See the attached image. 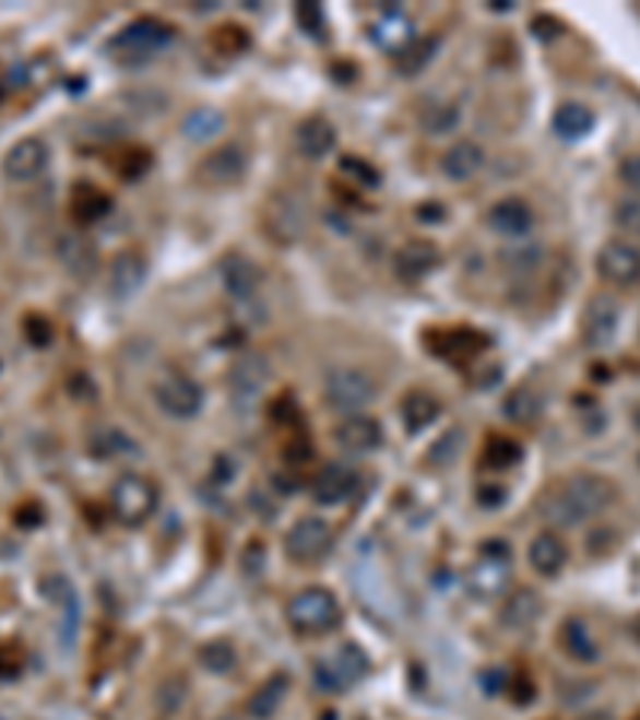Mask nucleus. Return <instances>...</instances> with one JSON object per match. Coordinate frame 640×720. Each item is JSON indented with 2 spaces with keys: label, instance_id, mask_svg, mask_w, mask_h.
Segmentation results:
<instances>
[{
  "label": "nucleus",
  "instance_id": "nucleus-47",
  "mask_svg": "<svg viewBox=\"0 0 640 720\" xmlns=\"http://www.w3.org/2000/svg\"><path fill=\"white\" fill-rule=\"evenodd\" d=\"M477 503H481V506H503L506 491L503 487H481V491H477Z\"/></svg>",
  "mask_w": 640,
  "mask_h": 720
},
{
  "label": "nucleus",
  "instance_id": "nucleus-29",
  "mask_svg": "<svg viewBox=\"0 0 640 720\" xmlns=\"http://www.w3.org/2000/svg\"><path fill=\"white\" fill-rule=\"evenodd\" d=\"M545 413V398L538 388L532 385H522V388H512L503 401V416L515 426H535Z\"/></svg>",
  "mask_w": 640,
  "mask_h": 720
},
{
  "label": "nucleus",
  "instance_id": "nucleus-5",
  "mask_svg": "<svg viewBox=\"0 0 640 720\" xmlns=\"http://www.w3.org/2000/svg\"><path fill=\"white\" fill-rule=\"evenodd\" d=\"M375 394H378L375 378L356 365H333L323 375V401L330 410H336L343 416L363 413L375 401Z\"/></svg>",
  "mask_w": 640,
  "mask_h": 720
},
{
  "label": "nucleus",
  "instance_id": "nucleus-14",
  "mask_svg": "<svg viewBox=\"0 0 640 720\" xmlns=\"http://www.w3.org/2000/svg\"><path fill=\"white\" fill-rule=\"evenodd\" d=\"M51 161L48 141L39 135L20 138L7 154H3V177L13 182H29L43 177Z\"/></svg>",
  "mask_w": 640,
  "mask_h": 720
},
{
  "label": "nucleus",
  "instance_id": "nucleus-16",
  "mask_svg": "<svg viewBox=\"0 0 640 720\" xmlns=\"http://www.w3.org/2000/svg\"><path fill=\"white\" fill-rule=\"evenodd\" d=\"M333 442L349 455H368V451L381 449L384 429L368 413H349L333 426Z\"/></svg>",
  "mask_w": 640,
  "mask_h": 720
},
{
  "label": "nucleus",
  "instance_id": "nucleus-15",
  "mask_svg": "<svg viewBox=\"0 0 640 720\" xmlns=\"http://www.w3.org/2000/svg\"><path fill=\"white\" fill-rule=\"evenodd\" d=\"M595 272L608 285H638L640 282V247L628 240H608L595 253Z\"/></svg>",
  "mask_w": 640,
  "mask_h": 720
},
{
  "label": "nucleus",
  "instance_id": "nucleus-48",
  "mask_svg": "<svg viewBox=\"0 0 640 720\" xmlns=\"http://www.w3.org/2000/svg\"><path fill=\"white\" fill-rule=\"evenodd\" d=\"M635 426H638V433H640V406H638V413H635Z\"/></svg>",
  "mask_w": 640,
  "mask_h": 720
},
{
  "label": "nucleus",
  "instance_id": "nucleus-50",
  "mask_svg": "<svg viewBox=\"0 0 640 720\" xmlns=\"http://www.w3.org/2000/svg\"><path fill=\"white\" fill-rule=\"evenodd\" d=\"M638 464H640V455H638Z\"/></svg>",
  "mask_w": 640,
  "mask_h": 720
},
{
  "label": "nucleus",
  "instance_id": "nucleus-43",
  "mask_svg": "<svg viewBox=\"0 0 640 720\" xmlns=\"http://www.w3.org/2000/svg\"><path fill=\"white\" fill-rule=\"evenodd\" d=\"M295 20L305 26V33L323 36V10H320L318 3H298L295 7Z\"/></svg>",
  "mask_w": 640,
  "mask_h": 720
},
{
  "label": "nucleus",
  "instance_id": "nucleus-20",
  "mask_svg": "<svg viewBox=\"0 0 640 720\" xmlns=\"http://www.w3.org/2000/svg\"><path fill=\"white\" fill-rule=\"evenodd\" d=\"M487 227L500 237H525L535 227V212L525 199H500L487 212Z\"/></svg>",
  "mask_w": 640,
  "mask_h": 720
},
{
  "label": "nucleus",
  "instance_id": "nucleus-12",
  "mask_svg": "<svg viewBox=\"0 0 640 720\" xmlns=\"http://www.w3.org/2000/svg\"><path fill=\"white\" fill-rule=\"evenodd\" d=\"M250 167V157H247V147L240 144H222L215 151H209L199 167H195V180L205 189H228L244 180Z\"/></svg>",
  "mask_w": 640,
  "mask_h": 720
},
{
  "label": "nucleus",
  "instance_id": "nucleus-30",
  "mask_svg": "<svg viewBox=\"0 0 640 720\" xmlns=\"http://www.w3.org/2000/svg\"><path fill=\"white\" fill-rule=\"evenodd\" d=\"M439 413H442L439 398H436L432 391H423V388H416L411 394H404V401H401V420H404V426H407L411 433L429 429V426L436 423Z\"/></svg>",
  "mask_w": 640,
  "mask_h": 720
},
{
  "label": "nucleus",
  "instance_id": "nucleus-11",
  "mask_svg": "<svg viewBox=\"0 0 640 720\" xmlns=\"http://www.w3.org/2000/svg\"><path fill=\"white\" fill-rule=\"evenodd\" d=\"M170 39H174V26L154 20V16H141L135 23H129V26L109 43V48L116 51L119 61H141V58L157 55L164 46H170Z\"/></svg>",
  "mask_w": 640,
  "mask_h": 720
},
{
  "label": "nucleus",
  "instance_id": "nucleus-2",
  "mask_svg": "<svg viewBox=\"0 0 640 720\" xmlns=\"http://www.w3.org/2000/svg\"><path fill=\"white\" fill-rule=\"evenodd\" d=\"M285 622L288 628L301 637H323L330 630L340 628L343 622V609L340 599L323 589V586H308L301 592H295L285 605Z\"/></svg>",
  "mask_w": 640,
  "mask_h": 720
},
{
  "label": "nucleus",
  "instance_id": "nucleus-51",
  "mask_svg": "<svg viewBox=\"0 0 640 720\" xmlns=\"http://www.w3.org/2000/svg\"><path fill=\"white\" fill-rule=\"evenodd\" d=\"M0 720H3V718H0Z\"/></svg>",
  "mask_w": 640,
  "mask_h": 720
},
{
  "label": "nucleus",
  "instance_id": "nucleus-34",
  "mask_svg": "<svg viewBox=\"0 0 640 720\" xmlns=\"http://www.w3.org/2000/svg\"><path fill=\"white\" fill-rule=\"evenodd\" d=\"M481 461L487 468H497V471H506V468H515L522 461V446L515 439H506V436H490L487 446H484V455Z\"/></svg>",
  "mask_w": 640,
  "mask_h": 720
},
{
  "label": "nucleus",
  "instance_id": "nucleus-27",
  "mask_svg": "<svg viewBox=\"0 0 640 720\" xmlns=\"http://www.w3.org/2000/svg\"><path fill=\"white\" fill-rule=\"evenodd\" d=\"M439 167H442V174H446L449 180H471V177H477L481 167H484V147L474 144V141H458V144H452V147L442 154V164H439Z\"/></svg>",
  "mask_w": 640,
  "mask_h": 720
},
{
  "label": "nucleus",
  "instance_id": "nucleus-3",
  "mask_svg": "<svg viewBox=\"0 0 640 720\" xmlns=\"http://www.w3.org/2000/svg\"><path fill=\"white\" fill-rule=\"evenodd\" d=\"M512 580V551L506 539H487L477 547V557L467 570V589L471 595L494 602L503 599Z\"/></svg>",
  "mask_w": 640,
  "mask_h": 720
},
{
  "label": "nucleus",
  "instance_id": "nucleus-23",
  "mask_svg": "<svg viewBox=\"0 0 640 720\" xmlns=\"http://www.w3.org/2000/svg\"><path fill=\"white\" fill-rule=\"evenodd\" d=\"M542 612H545V602L535 589H515V592L503 595L500 622L509 630H525L542 618Z\"/></svg>",
  "mask_w": 640,
  "mask_h": 720
},
{
  "label": "nucleus",
  "instance_id": "nucleus-19",
  "mask_svg": "<svg viewBox=\"0 0 640 720\" xmlns=\"http://www.w3.org/2000/svg\"><path fill=\"white\" fill-rule=\"evenodd\" d=\"M368 39L384 51H394L401 55L404 48L413 43V23L407 13L394 10V7H384L381 16L368 26Z\"/></svg>",
  "mask_w": 640,
  "mask_h": 720
},
{
  "label": "nucleus",
  "instance_id": "nucleus-36",
  "mask_svg": "<svg viewBox=\"0 0 640 720\" xmlns=\"http://www.w3.org/2000/svg\"><path fill=\"white\" fill-rule=\"evenodd\" d=\"M58 257H61V263H64L68 270H74V272L93 270L91 244H87V240H81V237H64V240L58 244Z\"/></svg>",
  "mask_w": 640,
  "mask_h": 720
},
{
  "label": "nucleus",
  "instance_id": "nucleus-40",
  "mask_svg": "<svg viewBox=\"0 0 640 720\" xmlns=\"http://www.w3.org/2000/svg\"><path fill=\"white\" fill-rule=\"evenodd\" d=\"M340 174L346 177L349 182H356V186H363V189H375L378 182H381V174L368 164V161H363V157H343L340 161Z\"/></svg>",
  "mask_w": 640,
  "mask_h": 720
},
{
  "label": "nucleus",
  "instance_id": "nucleus-42",
  "mask_svg": "<svg viewBox=\"0 0 640 720\" xmlns=\"http://www.w3.org/2000/svg\"><path fill=\"white\" fill-rule=\"evenodd\" d=\"M212 46L218 48L222 55H240L244 48L250 46V39L240 26H222L218 33H212Z\"/></svg>",
  "mask_w": 640,
  "mask_h": 720
},
{
  "label": "nucleus",
  "instance_id": "nucleus-8",
  "mask_svg": "<svg viewBox=\"0 0 640 720\" xmlns=\"http://www.w3.org/2000/svg\"><path fill=\"white\" fill-rule=\"evenodd\" d=\"M270 385V362L263 353H244L240 359L230 365L228 394L234 410L247 416L253 406L263 401V391Z\"/></svg>",
  "mask_w": 640,
  "mask_h": 720
},
{
  "label": "nucleus",
  "instance_id": "nucleus-45",
  "mask_svg": "<svg viewBox=\"0 0 640 720\" xmlns=\"http://www.w3.org/2000/svg\"><path fill=\"white\" fill-rule=\"evenodd\" d=\"M20 660H23L20 647H13V644H3V647H0V675L16 673V670H20Z\"/></svg>",
  "mask_w": 640,
  "mask_h": 720
},
{
  "label": "nucleus",
  "instance_id": "nucleus-35",
  "mask_svg": "<svg viewBox=\"0 0 640 720\" xmlns=\"http://www.w3.org/2000/svg\"><path fill=\"white\" fill-rule=\"evenodd\" d=\"M222 126H225V116L218 109L202 106V109H192L183 119V135L192 138V141H205V138L215 135Z\"/></svg>",
  "mask_w": 640,
  "mask_h": 720
},
{
  "label": "nucleus",
  "instance_id": "nucleus-28",
  "mask_svg": "<svg viewBox=\"0 0 640 720\" xmlns=\"http://www.w3.org/2000/svg\"><path fill=\"white\" fill-rule=\"evenodd\" d=\"M557 640H560L564 653L577 663H595L598 660V644H595L593 630L583 618H567L557 630Z\"/></svg>",
  "mask_w": 640,
  "mask_h": 720
},
{
  "label": "nucleus",
  "instance_id": "nucleus-13",
  "mask_svg": "<svg viewBox=\"0 0 640 720\" xmlns=\"http://www.w3.org/2000/svg\"><path fill=\"white\" fill-rule=\"evenodd\" d=\"M359 484H363V477H359V471H356L353 464H346V461H330V464H323L318 474H315L311 496H315V503H320V506H343V503H349V499L356 496Z\"/></svg>",
  "mask_w": 640,
  "mask_h": 720
},
{
  "label": "nucleus",
  "instance_id": "nucleus-26",
  "mask_svg": "<svg viewBox=\"0 0 640 720\" xmlns=\"http://www.w3.org/2000/svg\"><path fill=\"white\" fill-rule=\"evenodd\" d=\"M144 279H147V260H144V253L126 250V253H119V257L112 260V270H109V288H112L116 298H129V295H135L138 288L144 285Z\"/></svg>",
  "mask_w": 640,
  "mask_h": 720
},
{
  "label": "nucleus",
  "instance_id": "nucleus-9",
  "mask_svg": "<svg viewBox=\"0 0 640 720\" xmlns=\"http://www.w3.org/2000/svg\"><path fill=\"white\" fill-rule=\"evenodd\" d=\"M371 670V660H368V653L359 647V644H343L330 660H320L318 666H315V685H318L320 692H343V688H349V685H356V682H363Z\"/></svg>",
  "mask_w": 640,
  "mask_h": 720
},
{
  "label": "nucleus",
  "instance_id": "nucleus-7",
  "mask_svg": "<svg viewBox=\"0 0 640 720\" xmlns=\"http://www.w3.org/2000/svg\"><path fill=\"white\" fill-rule=\"evenodd\" d=\"M154 404L170 420H192L205 406V391H202V385L192 375L167 371L154 385Z\"/></svg>",
  "mask_w": 640,
  "mask_h": 720
},
{
  "label": "nucleus",
  "instance_id": "nucleus-37",
  "mask_svg": "<svg viewBox=\"0 0 640 720\" xmlns=\"http://www.w3.org/2000/svg\"><path fill=\"white\" fill-rule=\"evenodd\" d=\"M132 449H135L132 439L119 429H99V433H93L91 439V451H96L99 458H119V455Z\"/></svg>",
  "mask_w": 640,
  "mask_h": 720
},
{
  "label": "nucleus",
  "instance_id": "nucleus-49",
  "mask_svg": "<svg viewBox=\"0 0 640 720\" xmlns=\"http://www.w3.org/2000/svg\"><path fill=\"white\" fill-rule=\"evenodd\" d=\"M0 99H3V87H0Z\"/></svg>",
  "mask_w": 640,
  "mask_h": 720
},
{
  "label": "nucleus",
  "instance_id": "nucleus-21",
  "mask_svg": "<svg viewBox=\"0 0 640 720\" xmlns=\"http://www.w3.org/2000/svg\"><path fill=\"white\" fill-rule=\"evenodd\" d=\"M439 247L432 240H407L398 257H394V272L404 279V282H423L429 272L439 267Z\"/></svg>",
  "mask_w": 640,
  "mask_h": 720
},
{
  "label": "nucleus",
  "instance_id": "nucleus-39",
  "mask_svg": "<svg viewBox=\"0 0 640 720\" xmlns=\"http://www.w3.org/2000/svg\"><path fill=\"white\" fill-rule=\"evenodd\" d=\"M423 126H426L429 135H446V132H452L458 126V106H452V103L429 106V109L423 113Z\"/></svg>",
  "mask_w": 640,
  "mask_h": 720
},
{
  "label": "nucleus",
  "instance_id": "nucleus-4",
  "mask_svg": "<svg viewBox=\"0 0 640 720\" xmlns=\"http://www.w3.org/2000/svg\"><path fill=\"white\" fill-rule=\"evenodd\" d=\"M161 503V491L151 477L144 474H119L112 491H109V509L116 516V522H122L126 529H138L144 526Z\"/></svg>",
  "mask_w": 640,
  "mask_h": 720
},
{
  "label": "nucleus",
  "instance_id": "nucleus-22",
  "mask_svg": "<svg viewBox=\"0 0 640 720\" xmlns=\"http://www.w3.org/2000/svg\"><path fill=\"white\" fill-rule=\"evenodd\" d=\"M570 560V547L557 532H542L529 544V564L538 577H557Z\"/></svg>",
  "mask_w": 640,
  "mask_h": 720
},
{
  "label": "nucleus",
  "instance_id": "nucleus-1",
  "mask_svg": "<svg viewBox=\"0 0 640 720\" xmlns=\"http://www.w3.org/2000/svg\"><path fill=\"white\" fill-rule=\"evenodd\" d=\"M615 503H618L615 481L593 471H580L554 484V491H548V496L542 499V516L554 529H577L605 516Z\"/></svg>",
  "mask_w": 640,
  "mask_h": 720
},
{
  "label": "nucleus",
  "instance_id": "nucleus-32",
  "mask_svg": "<svg viewBox=\"0 0 640 720\" xmlns=\"http://www.w3.org/2000/svg\"><path fill=\"white\" fill-rule=\"evenodd\" d=\"M109 196L103 192V189H96L91 182H78L74 186V192H71V215L78 219V222H96V219H103L106 212H109Z\"/></svg>",
  "mask_w": 640,
  "mask_h": 720
},
{
  "label": "nucleus",
  "instance_id": "nucleus-18",
  "mask_svg": "<svg viewBox=\"0 0 640 720\" xmlns=\"http://www.w3.org/2000/svg\"><path fill=\"white\" fill-rule=\"evenodd\" d=\"M618 320H621L618 302H612L605 295L593 298L590 308H586V317H583V343L590 350H605L618 333Z\"/></svg>",
  "mask_w": 640,
  "mask_h": 720
},
{
  "label": "nucleus",
  "instance_id": "nucleus-6",
  "mask_svg": "<svg viewBox=\"0 0 640 720\" xmlns=\"http://www.w3.org/2000/svg\"><path fill=\"white\" fill-rule=\"evenodd\" d=\"M263 225L266 234L273 237L275 244H295L305 237L308 231V202L301 192H292V189H278L270 196L266 209H263Z\"/></svg>",
  "mask_w": 640,
  "mask_h": 720
},
{
  "label": "nucleus",
  "instance_id": "nucleus-44",
  "mask_svg": "<svg viewBox=\"0 0 640 720\" xmlns=\"http://www.w3.org/2000/svg\"><path fill=\"white\" fill-rule=\"evenodd\" d=\"M618 177H621V182H628L635 192H640V151L638 154H628V157L618 164Z\"/></svg>",
  "mask_w": 640,
  "mask_h": 720
},
{
  "label": "nucleus",
  "instance_id": "nucleus-17",
  "mask_svg": "<svg viewBox=\"0 0 640 720\" xmlns=\"http://www.w3.org/2000/svg\"><path fill=\"white\" fill-rule=\"evenodd\" d=\"M218 275H222V285L234 302H250L263 288V270L250 257H240V253L225 257Z\"/></svg>",
  "mask_w": 640,
  "mask_h": 720
},
{
  "label": "nucleus",
  "instance_id": "nucleus-41",
  "mask_svg": "<svg viewBox=\"0 0 640 720\" xmlns=\"http://www.w3.org/2000/svg\"><path fill=\"white\" fill-rule=\"evenodd\" d=\"M436 46H439L436 39H426V43H411V46L398 55V68H401L404 74H416L419 68H426V64H429V58H432Z\"/></svg>",
  "mask_w": 640,
  "mask_h": 720
},
{
  "label": "nucleus",
  "instance_id": "nucleus-38",
  "mask_svg": "<svg viewBox=\"0 0 640 720\" xmlns=\"http://www.w3.org/2000/svg\"><path fill=\"white\" fill-rule=\"evenodd\" d=\"M481 350H487V340L481 333H449L446 337V356L449 359H474Z\"/></svg>",
  "mask_w": 640,
  "mask_h": 720
},
{
  "label": "nucleus",
  "instance_id": "nucleus-25",
  "mask_svg": "<svg viewBox=\"0 0 640 720\" xmlns=\"http://www.w3.org/2000/svg\"><path fill=\"white\" fill-rule=\"evenodd\" d=\"M550 129L560 141H583L595 129V113L586 103H560L550 116Z\"/></svg>",
  "mask_w": 640,
  "mask_h": 720
},
{
  "label": "nucleus",
  "instance_id": "nucleus-10",
  "mask_svg": "<svg viewBox=\"0 0 640 720\" xmlns=\"http://www.w3.org/2000/svg\"><path fill=\"white\" fill-rule=\"evenodd\" d=\"M333 551V529L320 516H305L285 532V557L292 564L311 567Z\"/></svg>",
  "mask_w": 640,
  "mask_h": 720
},
{
  "label": "nucleus",
  "instance_id": "nucleus-46",
  "mask_svg": "<svg viewBox=\"0 0 640 720\" xmlns=\"http://www.w3.org/2000/svg\"><path fill=\"white\" fill-rule=\"evenodd\" d=\"M615 219H618V225L628 227V231H640V202H621Z\"/></svg>",
  "mask_w": 640,
  "mask_h": 720
},
{
  "label": "nucleus",
  "instance_id": "nucleus-31",
  "mask_svg": "<svg viewBox=\"0 0 640 720\" xmlns=\"http://www.w3.org/2000/svg\"><path fill=\"white\" fill-rule=\"evenodd\" d=\"M288 695V675L275 673L270 675L250 698H247V718L250 720H270L282 708Z\"/></svg>",
  "mask_w": 640,
  "mask_h": 720
},
{
  "label": "nucleus",
  "instance_id": "nucleus-24",
  "mask_svg": "<svg viewBox=\"0 0 640 720\" xmlns=\"http://www.w3.org/2000/svg\"><path fill=\"white\" fill-rule=\"evenodd\" d=\"M336 144V129L323 116H308L295 129V147L305 161H320L333 151Z\"/></svg>",
  "mask_w": 640,
  "mask_h": 720
},
{
  "label": "nucleus",
  "instance_id": "nucleus-33",
  "mask_svg": "<svg viewBox=\"0 0 640 720\" xmlns=\"http://www.w3.org/2000/svg\"><path fill=\"white\" fill-rule=\"evenodd\" d=\"M195 657H199V666L212 675H228L237 670V650L230 640H205Z\"/></svg>",
  "mask_w": 640,
  "mask_h": 720
}]
</instances>
